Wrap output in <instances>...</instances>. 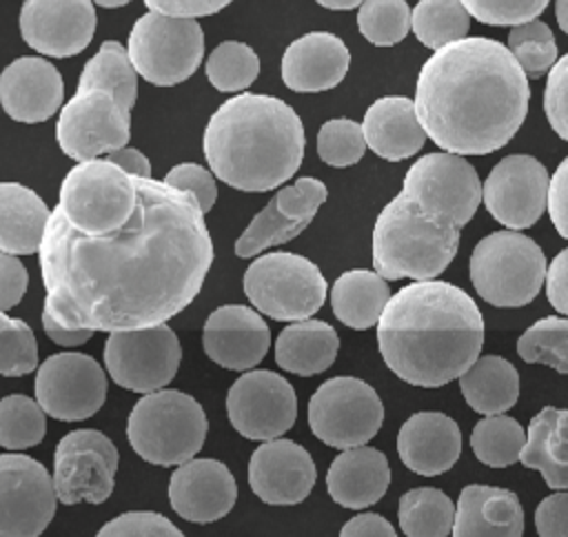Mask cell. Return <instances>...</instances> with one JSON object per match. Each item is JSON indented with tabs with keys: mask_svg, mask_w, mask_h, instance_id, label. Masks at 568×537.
<instances>
[{
	"mask_svg": "<svg viewBox=\"0 0 568 537\" xmlns=\"http://www.w3.org/2000/svg\"><path fill=\"white\" fill-rule=\"evenodd\" d=\"M135 180V209L115 231H75L49 213L40 253L44 311L69 328L124 331L162 324L202 291L213 242L195 197L162 180Z\"/></svg>",
	"mask_w": 568,
	"mask_h": 537,
	"instance_id": "cell-1",
	"label": "cell"
},
{
	"mask_svg": "<svg viewBox=\"0 0 568 537\" xmlns=\"http://www.w3.org/2000/svg\"><path fill=\"white\" fill-rule=\"evenodd\" d=\"M528 78L497 40H453L422 64L415 115L448 153L486 155L510 142L528 113Z\"/></svg>",
	"mask_w": 568,
	"mask_h": 537,
	"instance_id": "cell-2",
	"label": "cell"
},
{
	"mask_svg": "<svg viewBox=\"0 0 568 537\" xmlns=\"http://www.w3.org/2000/svg\"><path fill=\"white\" fill-rule=\"evenodd\" d=\"M384 364L406 384L437 388L481 353L484 317L475 300L442 280H417L390 295L377 320Z\"/></svg>",
	"mask_w": 568,
	"mask_h": 537,
	"instance_id": "cell-3",
	"label": "cell"
},
{
	"mask_svg": "<svg viewBox=\"0 0 568 537\" xmlns=\"http://www.w3.org/2000/svg\"><path fill=\"white\" fill-rule=\"evenodd\" d=\"M300 115L280 98L240 93L222 102L204 129V158L224 184L262 193L293 178L304 158Z\"/></svg>",
	"mask_w": 568,
	"mask_h": 537,
	"instance_id": "cell-4",
	"label": "cell"
},
{
	"mask_svg": "<svg viewBox=\"0 0 568 537\" xmlns=\"http://www.w3.org/2000/svg\"><path fill=\"white\" fill-rule=\"evenodd\" d=\"M459 231L430 217L399 191L375 220L373 266L384 280L437 277L457 255Z\"/></svg>",
	"mask_w": 568,
	"mask_h": 537,
	"instance_id": "cell-5",
	"label": "cell"
},
{
	"mask_svg": "<svg viewBox=\"0 0 568 537\" xmlns=\"http://www.w3.org/2000/svg\"><path fill=\"white\" fill-rule=\"evenodd\" d=\"M206 428V415L195 397L158 388L135 402L126 422V437L144 462L178 466L200 453Z\"/></svg>",
	"mask_w": 568,
	"mask_h": 537,
	"instance_id": "cell-6",
	"label": "cell"
},
{
	"mask_svg": "<svg viewBox=\"0 0 568 537\" xmlns=\"http://www.w3.org/2000/svg\"><path fill=\"white\" fill-rule=\"evenodd\" d=\"M546 257L541 246L513 229L479 240L470 253V282L481 300L499 308L532 302L544 284Z\"/></svg>",
	"mask_w": 568,
	"mask_h": 537,
	"instance_id": "cell-7",
	"label": "cell"
},
{
	"mask_svg": "<svg viewBox=\"0 0 568 537\" xmlns=\"http://www.w3.org/2000/svg\"><path fill=\"white\" fill-rule=\"evenodd\" d=\"M58 209L80 233L115 231L135 209V180L106 158L82 160L64 175Z\"/></svg>",
	"mask_w": 568,
	"mask_h": 537,
	"instance_id": "cell-8",
	"label": "cell"
},
{
	"mask_svg": "<svg viewBox=\"0 0 568 537\" xmlns=\"http://www.w3.org/2000/svg\"><path fill=\"white\" fill-rule=\"evenodd\" d=\"M326 291L322 271L297 253H266L248 264L244 273L248 302L277 322L313 317L326 302Z\"/></svg>",
	"mask_w": 568,
	"mask_h": 537,
	"instance_id": "cell-9",
	"label": "cell"
},
{
	"mask_svg": "<svg viewBox=\"0 0 568 537\" xmlns=\"http://www.w3.org/2000/svg\"><path fill=\"white\" fill-rule=\"evenodd\" d=\"M129 60L146 82L173 87L195 73L204 55V31L195 18L158 11L140 16L126 42Z\"/></svg>",
	"mask_w": 568,
	"mask_h": 537,
	"instance_id": "cell-10",
	"label": "cell"
},
{
	"mask_svg": "<svg viewBox=\"0 0 568 537\" xmlns=\"http://www.w3.org/2000/svg\"><path fill=\"white\" fill-rule=\"evenodd\" d=\"M402 193L430 217L462 229L481 202V182L464 155L439 151L413 162Z\"/></svg>",
	"mask_w": 568,
	"mask_h": 537,
	"instance_id": "cell-11",
	"label": "cell"
},
{
	"mask_svg": "<svg viewBox=\"0 0 568 537\" xmlns=\"http://www.w3.org/2000/svg\"><path fill=\"white\" fill-rule=\"evenodd\" d=\"M384 422V406L371 384L357 377H331L308 399L313 435L333 448L371 442Z\"/></svg>",
	"mask_w": 568,
	"mask_h": 537,
	"instance_id": "cell-12",
	"label": "cell"
},
{
	"mask_svg": "<svg viewBox=\"0 0 568 537\" xmlns=\"http://www.w3.org/2000/svg\"><path fill=\"white\" fill-rule=\"evenodd\" d=\"M182 346L175 331L162 322L142 328L109 331L104 364L111 379L133 393L164 388L178 373Z\"/></svg>",
	"mask_w": 568,
	"mask_h": 537,
	"instance_id": "cell-13",
	"label": "cell"
},
{
	"mask_svg": "<svg viewBox=\"0 0 568 537\" xmlns=\"http://www.w3.org/2000/svg\"><path fill=\"white\" fill-rule=\"evenodd\" d=\"M118 448L93 428L67 433L53 453V490L58 501L102 504L113 493Z\"/></svg>",
	"mask_w": 568,
	"mask_h": 537,
	"instance_id": "cell-14",
	"label": "cell"
},
{
	"mask_svg": "<svg viewBox=\"0 0 568 537\" xmlns=\"http://www.w3.org/2000/svg\"><path fill=\"white\" fill-rule=\"evenodd\" d=\"M55 138L60 149L78 162L104 155L129 142V109L104 89H78L60 111Z\"/></svg>",
	"mask_w": 568,
	"mask_h": 537,
	"instance_id": "cell-15",
	"label": "cell"
},
{
	"mask_svg": "<svg viewBox=\"0 0 568 537\" xmlns=\"http://www.w3.org/2000/svg\"><path fill=\"white\" fill-rule=\"evenodd\" d=\"M226 415L242 437L264 442L282 437L293 428L297 397L293 386L280 373L248 368L226 393Z\"/></svg>",
	"mask_w": 568,
	"mask_h": 537,
	"instance_id": "cell-16",
	"label": "cell"
},
{
	"mask_svg": "<svg viewBox=\"0 0 568 537\" xmlns=\"http://www.w3.org/2000/svg\"><path fill=\"white\" fill-rule=\"evenodd\" d=\"M36 402L62 422H80L95 415L106 399V375L84 353H55L36 373Z\"/></svg>",
	"mask_w": 568,
	"mask_h": 537,
	"instance_id": "cell-17",
	"label": "cell"
},
{
	"mask_svg": "<svg viewBox=\"0 0 568 537\" xmlns=\"http://www.w3.org/2000/svg\"><path fill=\"white\" fill-rule=\"evenodd\" d=\"M55 490L47 468L18 453L0 455V537H38L55 515Z\"/></svg>",
	"mask_w": 568,
	"mask_h": 537,
	"instance_id": "cell-18",
	"label": "cell"
},
{
	"mask_svg": "<svg viewBox=\"0 0 568 537\" xmlns=\"http://www.w3.org/2000/svg\"><path fill=\"white\" fill-rule=\"evenodd\" d=\"M546 166L526 153L501 158L481 184V200L488 213L506 229L532 226L546 211Z\"/></svg>",
	"mask_w": 568,
	"mask_h": 537,
	"instance_id": "cell-19",
	"label": "cell"
},
{
	"mask_svg": "<svg viewBox=\"0 0 568 537\" xmlns=\"http://www.w3.org/2000/svg\"><path fill=\"white\" fill-rule=\"evenodd\" d=\"M326 197L328 189L317 178H297L291 186H282L235 240V255L253 257L268 246L297 237Z\"/></svg>",
	"mask_w": 568,
	"mask_h": 537,
	"instance_id": "cell-20",
	"label": "cell"
},
{
	"mask_svg": "<svg viewBox=\"0 0 568 537\" xmlns=\"http://www.w3.org/2000/svg\"><path fill=\"white\" fill-rule=\"evenodd\" d=\"M22 40L38 53L69 58L84 51L95 33L91 0H27L20 9Z\"/></svg>",
	"mask_w": 568,
	"mask_h": 537,
	"instance_id": "cell-21",
	"label": "cell"
},
{
	"mask_svg": "<svg viewBox=\"0 0 568 537\" xmlns=\"http://www.w3.org/2000/svg\"><path fill=\"white\" fill-rule=\"evenodd\" d=\"M317 468L311 453L282 437L264 439L248 459V486L271 506H293L308 497Z\"/></svg>",
	"mask_w": 568,
	"mask_h": 537,
	"instance_id": "cell-22",
	"label": "cell"
},
{
	"mask_svg": "<svg viewBox=\"0 0 568 537\" xmlns=\"http://www.w3.org/2000/svg\"><path fill=\"white\" fill-rule=\"evenodd\" d=\"M235 499V477L226 464L213 457H191L178 464L169 479L171 508L193 524H211L226 517Z\"/></svg>",
	"mask_w": 568,
	"mask_h": 537,
	"instance_id": "cell-23",
	"label": "cell"
},
{
	"mask_svg": "<svg viewBox=\"0 0 568 537\" xmlns=\"http://www.w3.org/2000/svg\"><path fill=\"white\" fill-rule=\"evenodd\" d=\"M268 344L271 331L264 317L244 304H224L204 322V353L222 368H255L264 359Z\"/></svg>",
	"mask_w": 568,
	"mask_h": 537,
	"instance_id": "cell-24",
	"label": "cell"
},
{
	"mask_svg": "<svg viewBox=\"0 0 568 537\" xmlns=\"http://www.w3.org/2000/svg\"><path fill=\"white\" fill-rule=\"evenodd\" d=\"M64 82L60 71L44 58L24 55L0 73V104L16 122H44L62 104Z\"/></svg>",
	"mask_w": 568,
	"mask_h": 537,
	"instance_id": "cell-25",
	"label": "cell"
},
{
	"mask_svg": "<svg viewBox=\"0 0 568 537\" xmlns=\"http://www.w3.org/2000/svg\"><path fill=\"white\" fill-rule=\"evenodd\" d=\"M351 64L348 47L328 31H311L293 40L282 55V80L291 91L317 93L337 87Z\"/></svg>",
	"mask_w": 568,
	"mask_h": 537,
	"instance_id": "cell-26",
	"label": "cell"
},
{
	"mask_svg": "<svg viewBox=\"0 0 568 537\" xmlns=\"http://www.w3.org/2000/svg\"><path fill=\"white\" fill-rule=\"evenodd\" d=\"M397 453L404 466L417 475H442L462 455V430L457 422L437 411L410 415L397 433Z\"/></svg>",
	"mask_w": 568,
	"mask_h": 537,
	"instance_id": "cell-27",
	"label": "cell"
},
{
	"mask_svg": "<svg viewBox=\"0 0 568 537\" xmlns=\"http://www.w3.org/2000/svg\"><path fill=\"white\" fill-rule=\"evenodd\" d=\"M450 533L457 537H519L524 533L521 501L508 488L468 484L459 493Z\"/></svg>",
	"mask_w": 568,
	"mask_h": 537,
	"instance_id": "cell-28",
	"label": "cell"
},
{
	"mask_svg": "<svg viewBox=\"0 0 568 537\" xmlns=\"http://www.w3.org/2000/svg\"><path fill=\"white\" fill-rule=\"evenodd\" d=\"M390 486V466L382 450L366 444L344 448L328 466L326 488L333 501L362 510L377 504Z\"/></svg>",
	"mask_w": 568,
	"mask_h": 537,
	"instance_id": "cell-29",
	"label": "cell"
},
{
	"mask_svg": "<svg viewBox=\"0 0 568 537\" xmlns=\"http://www.w3.org/2000/svg\"><path fill=\"white\" fill-rule=\"evenodd\" d=\"M362 133L366 146L388 162L415 155L426 140L413 100L404 95H384L375 100L364 113Z\"/></svg>",
	"mask_w": 568,
	"mask_h": 537,
	"instance_id": "cell-30",
	"label": "cell"
},
{
	"mask_svg": "<svg viewBox=\"0 0 568 537\" xmlns=\"http://www.w3.org/2000/svg\"><path fill=\"white\" fill-rule=\"evenodd\" d=\"M568 411L546 406L528 424L524 446L517 455L526 468L539 470L546 486L559 490L568 486Z\"/></svg>",
	"mask_w": 568,
	"mask_h": 537,
	"instance_id": "cell-31",
	"label": "cell"
},
{
	"mask_svg": "<svg viewBox=\"0 0 568 537\" xmlns=\"http://www.w3.org/2000/svg\"><path fill=\"white\" fill-rule=\"evenodd\" d=\"M339 337L328 322L295 320L275 340V362L282 371L311 377L324 373L337 357Z\"/></svg>",
	"mask_w": 568,
	"mask_h": 537,
	"instance_id": "cell-32",
	"label": "cell"
},
{
	"mask_svg": "<svg viewBox=\"0 0 568 537\" xmlns=\"http://www.w3.org/2000/svg\"><path fill=\"white\" fill-rule=\"evenodd\" d=\"M49 213L36 191L18 182H0V251L11 255L38 253Z\"/></svg>",
	"mask_w": 568,
	"mask_h": 537,
	"instance_id": "cell-33",
	"label": "cell"
},
{
	"mask_svg": "<svg viewBox=\"0 0 568 537\" xmlns=\"http://www.w3.org/2000/svg\"><path fill=\"white\" fill-rule=\"evenodd\" d=\"M457 379L466 404L481 415L506 413L517 404L519 373L506 357H477Z\"/></svg>",
	"mask_w": 568,
	"mask_h": 537,
	"instance_id": "cell-34",
	"label": "cell"
},
{
	"mask_svg": "<svg viewBox=\"0 0 568 537\" xmlns=\"http://www.w3.org/2000/svg\"><path fill=\"white\" fill-rule=\"evenodd\" d=\"M388 297V282L377 271L355 268L333 282L331 308L344 326L366 331L377 324Z\"/></svg>",
	"mask_w": 568,
	"mask_h": 537,
	"instance_id": "cell-35",
	"label": "cell"
},
{
	"mask_svg": "<svg viewBox=\"0 0 568 537\" xmlns=\"http://www.w3.org/2000/svg\"><path fill=\"white\" fill-rule=\"evenodd\" d=\"M78 89H104L124 109L131 111L138 100V73L129 60L126 49L115 40L102 42L98 53L87 60L78 80Z\"/></svg>",
	"mask_w": 568,
	"mask_h": 537,
	"instance_id": "cell-36",
	"label": "cell"
},
{
	"mask_svg": "<svg viewBox=\"0 0 568 537\" xmlns=\"http://www.w3.org/2000/svg\"><path fill=\"white\" fill-rule=\"evenodd\" d=\"M399 528L406 537H446L453 528L455 504L439 488H410L399 497Z\"/></svg>",
	"mask_w": 568,
	"mask_h": 537,
	"instance_id": "cell-37",
	"label": "cell"
},
{
	"mask_svg": "<svg viewBox=\"0 0 568 537\" xmlns=\"http://www.w3.org/2000/svg\"><path fill=\"white\" fill-rule=\"evenodd\" d=\"M410 29L428 49L459 40L470 29V16L459 0H419L410 11Z\"/></svg>",
	"mask_w": 568,
	"mask_h": 537,
	"instance_id": "cell-38",
	"label": "cell"
},
{
	"mask_svg": "<svg viewBox=\"0 0 568 537\" xmlns=\"http://www.w3.org/2000/svg\"><path fill=\"white\" fill-rule=\"evenodd\" d=\"M526 430L521 424L504 413L486 415L470 433V448L475 457L490 468H506L517 462L524 446Z\"/></svg>",
	"mask_w": 568,
	"mask_h": 537,
	"instance_id": "cell-39",
	"label": "cell"
},
{
	"mask_svg": "<svg viewBox=\"0 0 568 537\" xmlns=\"http://www.w3.org/2000/svg\"><path fill=\"white\" fill-rule=\"evenodd\" d=\"M517 353L526 364H546L568 373V320L564 315L541 317L517 340Z\"/></svg>",
	"mask_w": 568,
	"mask_h": 537,
	"instance_id": "cell-40",
	"label": "cell"
},
{
	"mask_svg": "<svg viewBox=\"0 0 568 537\" xmlns=\"http://www.w3.org/2000/svg\"><path fill=\"white\" fill-rule=\"evenodd\" d=\"M204 71L217 91L235 93L248 89L255 82L260 73V58L248 44L226 40L211 51Z\"/></svg>",
	"mask_w": 568,
	"mask_h": 537,
	"instance_id": "cell-41",
	"label": "cell"
},
{
	"mask_svg": "<svg viewBox=\"0 0 568 537\" xmlns=\"http://www.w3.org/2000/svg\"><path fill=\"white\" fill-rule=\"evenodd\" d=\"M47 433V417L40 404L27 395L0 399V446L22 450L38 446Z\"/></svg>",
	"mask_w": 568,
	"mask_h": 537,
	"instance_id": "cell-42",
	"label": "cell"
},
{
	"mask_svg": "<svg viewBox=\"0 0 568 537\" xmlns=\"http://www.w3.org/2000/svg\"><path fill=\"white\" fill-rule=\"evenodd\" d=\"M526 78H541L559 58L550 27L537 18L513 24L506 47Z\"/></svg>",
	"mask_w": 568,
	"mask_h": 537,
	"instance_id": "cell-43",
	"label": "cell"
},
{
	"mask_svg": "<svg viewBox=\"0 0 568 537\" xmlns=\"http://www.w3.org/2000/svg\"><path fill=\"white\" fill-rule=\"evenodd\" d=\"M359 33L375 47L402 42L410 29V9L406 0H362L357 11Z\"/></svg>",
	"mask_w": 568,
	"mask_h": 537,
	"instance_id": "cell-44",
	"label": "cell"
},
{
	"mask_svg": "<svg viewBox=\"0 0 568 537\" xmlns=\"http://www.w3.org/2000/svg\"><path fill=\"white\" fill-rule=\"evenodd\" d=\"M38 366V342L33 331L0 311V375L20 377Z\"/></svg>",
	"mask_w": 568,
	"mask_h": 537,
	"instance_id": "cell-45",
	"label": "cell"
},
{
	"mask_svg": "<svg viewBox=\"0 0 568 537\" xmlns=\"http://www.w3.org/2000/svg\"><path fill=\"white\" fill-rule=\"evenodd\" d=\"M366 142L362 124L348 118H333L320 126L317 153L328 166H351L364 158Z\"/></svg>",
	"mask_w": 568,
	"mask_h": 537,
	"instance_id": "cell-46",
	"label": "cell"
},
{
	"mask_svg": "<svg viewBox=\"0 0 568 537\" xmlns=\"http://www.w3.org/2000/svg\"><path fill=\"white\" fill-rule=\"evenodd\" d=\"M468 16L484 24H519L537 18L550 0H459Z\"/></svg>",
	"mask_w": 568,
	"mask_h": 537,
	"instance_id": "cell-47",
	"label": "cell"
},
{
	"mask_svg": "<svg viewBox=\"0 0 568 537\" xmlns=\"http://www.w3.org/2000/svg\"><path fill=\"white\" fill-rule=\"evenodd\" d=\"M100 537H182V530L173 526L166 517L153 510H129L111 521H106L100 530Z\"/></svg>",
	"mask_w": 568,
	"mask_h": 537,
	"instance_id": "cell-48",
	"label": "cell"
},
{
	"mask_svg": "<svg viewBox=\"0 0 568 537\" xmlns=\"http://www.w3.org/2000/svg\"><path fill=\"white\" fill-rule=\"evenodd\" d=\"M162 182H166L173 189L191 193L204 215L213 209V202L217 197V186H215L213 173L195 162L175 164L173 169H169V173L164 175Z\"/></svg>",
	"mask_w": 568,
	"mask_h": 537,
	"instance_id": "cell-49",
	"label": "cell"
},
{
	"mask_svg": "<svg viewBox=\"0 0 568 537\" xmlns=\"http://www.w3.org/2000/svg\"><path fill=\"white\" fill-rule=\"evenodd\" d=\"M566 71L568 58L559 55L555 64L546 71V89H544V113L561 140H568V120H566Z\"/></svg>",
	"mask_w": 568,
	"mask_h": 537,
	"instance_id": "cell-50",
	"label": "cell"
},
{
	"mask_svg": "<svg viewBox=\"0 0 568 537\" xmlns=\"http://www.w3.org/2000/svg\"><path fill=\"white\" fill-rule=\"evenodd\" d=\"M535 528L541 537H566L568 535V493L559 488L539 501L535 510Z\"/></svg>",
	"mask_w": 568,
	"mask_h": 537,
	"instance_id": "cell-51",
	"label": "cell"
},
{
	"mask_svg": "<svg viewBox=\"0 0 568 537\" xmlns=\"http://www.w3.org/2000/svg\"><path fill=\"white\" fill-rule=\"evenodd\" d=\"M29 284V275L24 264L11 255L0 251V311H9L13 308Z\"/></svg>",
	"mask_w": 568,
	"mask_h": 537,
	"instance_id": "cell-52",
	"label": "cell"
},
{
	"mask_svg": "<svg viewBox=\"0 0 568 537\" xmlns=\"http://www.w3.org/2000/svg\"><path fill=\"white\" fill-rule=\"evenodd\" d=\"M566 171L568 160H561L552 178H548L546 189V211L550 213V220L561 237H568V184H566Z\"/></svg>",
	"mask_w": 568,
	"mask_h": 537,
	"instance_id": "cell-53",
	"label": "cell"
},
{
	"mask_svg": "<svg viewBox=\"0 0 568 537\" xmlns=\"http://www.w3.org/2000/svg\"><path fill=\"white\" fill-rule=\"evenodd\" d=\"M151 11L178 16V18H202L222 11L233 0H142Z\"/></svg>",
	"mask_w": 568,
	"mask_h": 537,
	"instance_id": "cell-54",
	"label": "cell"
},
{
	"mask_svg": "<svg viewBox=\"0 0 568 537\" xmlns=\"http://www.w3.org/2000/svg\"><path fill=\"white\" fill-rule=\"evenodd\" d=\"M566 266H568V251H559L557 257L550 262V268H546V273H544V284H546L548 302L555 306V311L559 315L568 313Z\"/></svg>",
	"mask_w": 568,
	"mask_h": 537,
	"instance_id": "cell-55",
	"label": "cell"
},
{
	"mask_svg": "<svg viewBox=\"0 0 568 537\" xmlns=\"http://www.w3.org/2000/svg\"><path fill=\"white\" fill-rule=\"evenodd\" d=\"M342 537H395V528L388 519L375 513H362L348 519L342 530Z\"/></svg>",
	"mask_w": 568,
	"mask_h": 537,
	"instance_id": "cell-56",
	"label": "cell"
},
{
	"mask_svg": "<svg viewBox=\"0 0 568 537\" xmlns=\"http://www.w3.org/2000/svg\"><path fill=\"white\" fill-rule=\"evenodd\" d=\"M42 326H44V333L49 335V340L60 344V346H80V344L89 342L91 335L95 333L91 328H69V326H62L47 311H42Z\"/></svg>",
	"mask_w": 568,
	"mask_h": 537,
	"instance_id": "cell-57",
	"label": "cell"
},
{
	"mask_svg": "<svg viewBox=\"0 0 568 537\" xmlns=\"http://www.w3.org/2000/svg\"><path fill=\"white\" fill-rule=\"evenodd\" d=\"M106 160L118 164L122 171L131 173V175H138V178H151V162L149 158L138 151V149H131V146H120L115 151H109L106 153Z\"/></svg>",
	"mask_w": 568,
	"mask_h": 537,
	"instance_id": "cell-58",
	"label": "cell"
},
{
	"mask_svg": "<svg viewBox=\"0 0 568 537\" xmlns=\"http://www.w3.org/2000/svg\"><path fill=\"white\" fill-rule=\"evenodd\" d=\"M315 2L326 9H335V11H346V9H355L362 4V0H315Z\"/></svg>",
	"mask_w": 568,
	"mask_h": 537,
	"instance_id": "cell-59",
	"label": "cell"
},
{
	"mask_svg": "<svg viewBox=\"0 0 568 537\" xmlns=\"http://www.w3.org/2000/svg\"><path fill=\"white\" fill-rule=\"evenodd\" d=\"M566 2L568 0H557V22H559V29L561 31H568V18H566Z\"/></svg>",
	"mask_w": 568,
	"mask_h": 537,
	"instance_id": "cell-60",
	"label": "cell"
},
{
	"mask_svg": "<svg viewBox=\"0 0 568 537\" xmlns=\"http://www.w3.org/2000/svg\"><path fill=\"white\" fill-rule=\"evenodd\" d=\"M91 2H95V4H100V7H106V9H113V7H124V4H129L131 0H91Z\"/></svg>",
	"mask_w": 568,
	"mask_h": 537,
	"instance_id": "cell-61",
	"label": "cell"
}]
</instances>
